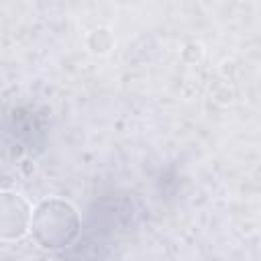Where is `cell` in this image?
<instances>
[{"label":"cell","instance_id":"cell-1","mask_svg":"<svg viewBox=\"0 0 261 261\" xmlns=\"http://www.w3.org/2000/svg\"><path fill=\"white\" fill-rule=\"evenodd\" d=\"M82 228V218L75 206L63 198H45L33 210L31 232L43 249H65L69 247Z\"/></svg>","mask_w":261,"mask_h":261},{"label":"cell","instance_id":"cell-2","mask_svg":"<svg viewBox=\"0 0 261 261\" xmlns=\"http://www.w3.org/2000/svg\"><path fill=\"white\" fill-rule=\"evenodd\" d=\"M33 210L16 192H2L0 198V234L2 241H18L31 230Z\"/></svg>","mask_w":261,"mask_h":261}]
</instances>
